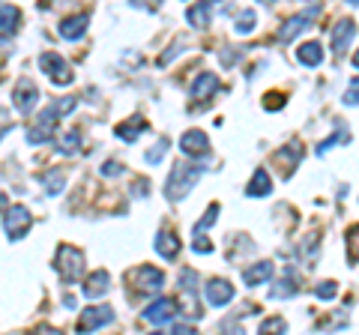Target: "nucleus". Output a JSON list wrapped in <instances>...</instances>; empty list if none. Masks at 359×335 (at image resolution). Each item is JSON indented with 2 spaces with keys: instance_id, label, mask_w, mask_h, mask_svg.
Returning <instances> with one entry per match:
<instances>
[{
  "instance_id": "nucleus-8",
  "label": "nucleus",
  "mask_w": 359,
  "mask_h": 335,
  "mask_svg": "<svg viewBox=\"0 0 359 335\" xmlns=\"http://www.w3.org/2000/svg\"><path fill=\"white\" fill-rule=\"evenodd\" d=\"M13 102H15V108L18 111H33L36 108V102H39V90H36V84L30 81V78H21V81L15 84V90H13Z\"/></svg>"
},
{
  "instance_id": "nucleus-23",
  "label": "nucleus",
  "mask_w": 359,
  "mask_h": 335,
  "mask_svg": "<svg viewBox=\"0 0 359 335\" xmlns=\"http://www.w3.org/2000/svg\"><path fill=\"white\" fill-rule=\"evenodd\" d=\"M269 189H273V180H269L266 168H257L255 177H252V183H249V189H245V192L255 195V198H264V195H269Z\"/></svg>"
},
{
  "instance_id": "nucleus-19",
  "label": "nucleus",
  "mask_w": 359,
  "mask_h": 335,
  "mask_svg": "<svg viewBox=\"0 0 359 335\" xmlns=\"http://www.w3.org/2000/svg\"><path fill=\"white\" fill-rule=\"evenodd\" d=\"M60 36L63 39H78V36H84V30H87V15H72V18H66L60 21Z\"/></svg>"
},
{
  "instance_id": "nucleus-42",
  "label": "nucleus",
  "mask_w": 359,
  "mask_h": 335,
  "mask_svg": "<svg viewBox=\"0 0 359 335\" xmlns=\"http://www.w3.org/2000/svg\"><path fill=\"white\" fill-rule=\"evenodd\" d=\"M353 4H359V0H353Z\"/></svg>"
},
{
  "instance_id": "nucleus-40",
  "label": "nucleus",
  "mask_w": 359,
  "mask_h": 335,
  "mask_svg": "<svg viewBox=\"0 0 359 335\" xmlns=\"http://www.w3.org/2000/svg\"><path fill=\"white\" fill-rule=\"evenodd\" d=\"M353 66H356V69H359V51L353 54Z\"/></svg>"
},
{
  "instance_id": "nucleus-24",
  "label": "nucleus",
  "mask_w": 359,
  "mask_h": 335,
  "mask_svg": "<svg viewBox=\"0 0 359 335\" xmlns=\"http://www.w3.org/2000/svg\"><path fill=\"white\" fill-rule=\"evenodd\" d=\"M141 132H147V123H144L141 117H135V123L129 120V123H120V126L114 129V135L117 138H123V141H135L141 135Z\"/></svg>"
},
{
  "instance_id": "nucleus-13",
  "label": "nucleus",
  "mask_w": 359,
  "mask_h": 335,
  "mask_svg": "<svg viewBox=\"0 0 359 335\" xmlns=\"http://www.w3.org/2000/svg\"><path fill=\"white\" fill-rule=\"evenodd\" d=\"M108 285H111V275H108L105 270H96V273L87 275V282L81 285V290H84L87 299H96V296L108 294Z\"/></svg>"
},
{
  "instance_id": "nucleus-15",
  "label": "nucleus",
  "mask_w": 359,
  "mask_h": 335,
  "mask_svg": "<svg viewBox=\"0 0 359 335\" xmlns=\"http://www.w3.org/2000/svg\"><path fill=\"white\" fill-rule=\"evenodd\" d=\"M273 261H257L255 266H249V270L243 273V278H245V285L249 287H257V285H264V282H269L273 278Z\"/></svg>"
},
{
  "instance_id": "nucleus-4",
  "label": "nucleus",
  "mask_w": 359,
  "mask_h": 335,
  "mask_svg": "<svg viewBox=\"0 0 359 335\" xmlns=\"http://www.w3.org/2000/svg\"><path fill=\"white\" fill-rule=\"evenodd\" d=\"M30 225H33V216L27 213L25 207H9V210H6L4 228H6V233H9V240H21V237H25V233L30 231Z\"/></svg>"
},
{
  "instance_id": "nucleus-2",
  "label": "nucleus",
  "mask_w": 359,
  "mask_h": 335,
  "mask_svg": "<svg viewBox=\"0 0 359 335\" xmlns=\"http://www.w3.org/2000/svg\"><path fill=\"white\" fill-rule=\"evenodd\" d=\"M54 270L60 273L63 282H78L84 275V252L75 249V245H60L57 249V261H54Z\"/></svg>"
},
{
  "instance_id": "nucleus-25",
  "label": "nucleus",
  "mask_w": 359,
  "mask_h": 335,
  "mask_svg": "<svg viewBox=\"0 0 359 335\" xmlns=\"http://www.w3.org/2000/svg\"><path fill=\"white\" fill-rule=\"evenodd\" d=\"M297 294V282H294V275H285L282 282H276L273 290H269V296L273 299H290Z\"/></svg>"
},
{
  "instance_id": "nucleus-32",
  "label": "nucleus",
  "mask_w": 359,
  "mask_h": 335,
  "mask_svg": "<svg viewBox=\"0 0 359 335\" xmlns=\"http://www.w3.org/2000/svg\"><path fill=\"white\" fill-rule=\"evenodd\" d=\"M269 329H278V332H285V329H287V323H285L282 317H269V320H264L261 327H257V332H269Z\"/></svg>"
},
{
  "instance_id": "nucleus-37",
  "label": "nucleus",
  "mask_w": 359,
  "mask_h": 335,
  "mask_svg": "<svg viewBox=\"0 0 359 335\" xmlns=\"http://www.w3.org/2000/svg\"><path fill=\"white\" fill-rule=\"evenodd\" d=\"M135 9H147V13H156V6H159V0H132Z\"/></svg>"
},
{
  "instance_id": "nucleus-34",
  "label": "nucleus",
  "mask_w": 359,
  "mask_h": 335,
  "mask_svg": "<svg viewBox=\"0 0 359 335\" xmlns=\"http://www.w3.org/2000/svg\"><path fill=\"white\" fill-rule=\"evenodd\" d=\"M165 153H168V141H159V144H156V147L147 153V162H162Z\"/></svg>"
},
{
  "instance_id": "nucleus-16",
  "label": "nucleus",
  "mask_w": 359,
  "mask_h": 335,
  "mask_svg": "<svg viewBox=\"0 0 359 335\" xmlns=\"http://www.w3.org/2000/svg\"><path fill=\"white\" fill-rule=\"evenodd\" d=\"M219 90V75L212 72H201L192 84V99H210L212 93Z\"/></svg>"
},
{
  "instance_id": "nucleus-6",
  "label": "nucleus",
  "mask_w": 359,
  "mask_h": 335,
  "mask_svg": "<svg viewBox=\"0 0 359 335\" xmlns=\"http://www.w3.org/2000/svg\"><path fill=\"white\" fill-rule=\"evenodd\" d=\"M177 311H180V308H177L174 299L162 296V299H156V303H150L147 308H144V320L153 323V327H162V323H168V320L177 317Z\"/></svg>"
},
{
  "instance_id": "nucleus-20",
  "label": "nucleus",
  "mask_w": 359,
  "mask_h": 335,
  "mask_svg": "<svg viewBox=\"0 0 359 335\" xmlns=\"http://www.w3.org/2000/svg\"><path fill=\"white\" fill-rule=\"evenodd\" d=\"M299 159H302V144H297V141H290L285 150H278V153H276V162H282V165H285V177L294 171V165H297Z\"/></svg>"
},
{
  "instance_id": "nucleus-14",
  "label": "nucleus",
  "mask_w": 359,
  "mask_h": 335,
  "mask_svg": "<svg viewBox=\"0 0 359 335\" xmlns=\"http://www.w3.org/2000/svg\"><path fill=\"white\" fill-rule=\"evenodd\" d=\"M156 254L165 261H174L177 254H180V237H174L171 231H162V233H156Z\"/></svg>"
},
{
  "instance_id": "nucleus-27",
  "label": "nucleus",
  "mask_w": 359,
  "mask_h": 335,
  "mask_svg": "<svg viewBox=\"0 0 359 335\" xmlns=\"http://www.w3.org/2000/svg\"><path fill=\"white\" fill-rule=\"evenodd\" d=\"M78 138H81V132H78V129H69V132H66V135L60 138V153H66V156L78 153Z\"/></svg>"
},
{
  "instance_id": "nucleus-11",
  "label": "nucleus",
  "mask_w": 359,
  "mask_h": 335,
  "mask_svg": "<svg viewBox=\"0 0 359 335\" xmlns=\"http://www.w3.org/2000/svg\"><path fill=\"white\" fill-rule=\"evenodd\" d=\"M318 15V9H309V13H302V15H294V18H287V25L278 27V42H290L297 36V33H302L309 27V21Z\"/></svg>"
},
{
  "instance_id": "nucleus-21",
  "label": "nucleus",
  "mask_w": 359,
  "mask_h": 335,
  "mask_svg": "<svg viewBox=\"0 0 359 335\" xmlns=\"http://www.w3.org/2000/svg\"><path fill=\"white\" fill-rule=\"evenodd\" d=\"M297 60L302 66H318L323 60V46L320 42H306V46L297 48Z\"/></svg>"
},
{
  "instance_id": "nucleus-41",
  "label": "nucleus",
  "mask_w": 359,
  "mask_h": 335,
  "mask_svg": "<svg viewBox=\"0 0 359 335\" xmlns=\"http://www.w3.org/2000/svg\"><path fill=\"white\" fill-rule=\"evenodd\" d=\"M261 4H273V0H261Z\"/></svg>"
},
{
  "instance_id": "nucleus-10",
  "label": "nucleus",
  "mask_w": 359,
  "mask_h": 335,
  "mask_svg": "<svg viewBox=\"0 0 359 335\" xmlns=\"http://www.w3.org/2000/svg\"><path fill=\"white\" fill-rule=\"evenodd\" d=\"M180 150H183L186 156H204L210 150V141L201 129H189L183 138H180Z\"/></svg>"
},
{
  "instance_id": "nucleus-26",
  "label": "nucleus",
  "mask_w": 359,
  "mask_h": 335,
  "mask_svg": "<svg viewBox=\"0 0 359 335\" xmlns=\"http://www.w3.org/2000/svg\"><path fill=\"white\" fill-rule=\"evenodd\" d=\"M344 141H351V132H347L344 126H339V132H335L332 138H327V141H323L320 147H318V156H327L330 147H335V144H344Z\"/></svg>"
},
{
  "instance_id": "nucleus-33",
  "label": "nucleus",
  "mask_w": 359,
  "mask_h": 335,
  "mask_svg": "<svg viewBox=\"0 0 359 335\" xmlns=\"http://www.w3.org/2000/svg\"><path fill=\"white\" fill-rule=\"evenodd\" d=\"M45 186H48V192H51V195H57L60 189H63V177H60L57 171H51L48 177H45Z\"/></svg>"
},
{
  "instance_id": "nucleus-35",
  "label": "nucleus",
  "mask_w": 359,
  "mask_h": 335,
  "mask_svg": "<svg viewBox=\"0 0 359 335\" xmlns=\"http://www.w3.org/2000/svg\"><path fill=\"white\" fill-rule=\"evenodd\" d=\"M347 249H351V258L359 261V225L351 231V240H347Z\"/></svg>"
},
{
  "instance_id": "nucleus-30",
  "label": "nucleus",
  "mask_w": 359,
  "mask_h": 335,
  "mask_svg": "<svg viewBox=\"0 0 359 335\" xmlns=\"http://www.w3.org/2000/svg\"><path fill=\"white\" fill-rule=\"evenodd\" d=\"M314 294H318V299H335V294H339V287H335V282H320L318 287H314Z\"/></svg>"
},
{
  "instance_id": "nucleus-9",
  "label": "nucleus",
  "mask_w": 359,
  "mask_h": 335,
  "mask_svg": "<svg viewBox=\"0 0 359 335\" xmlns=\"http://www.w3.org/2000/svg\"><path fill=\"white\" fill-rule=\"evenodd\" d=\"M54 126H57V111H54V108L42 111L39 123L27 132V141H30V144H45V141H48V138L54 135Z\"/></svg>"
},
{
  "instance_id": "nucleus-36",
  "label": "nucleus",
  "mask_w": 359,
  "mask_h": 335,
  "mask_svg": "<svg viewBox=\"0 0 359 335\" xmlns=\"http://www.w3.org/2000/svg\"><path fill=\"white\" fill-rule=\"evenodd\" d=\"M195 237H198V240H195V252H198V254H210V252H212V242L204 240L201 233H195Z\"/></svg>"
},
{
  "instance_id": "nucleus-38",
  "label": "nucleus",
  "mask_w": 359,
  "mask_h": 335,
  "mask_svg": "<svg viewBox=\"0 0 359 335\" xmlns=\"http://www.w3.org/2000/svg\"><path fill=\"white\" fill-rule=\"evenodd\" d=\"M285 105V96H266L264 99V108L266 111H276V108H282Z\"/></svg>"
},
{
  "instance_id": "nucleus-28",
  "label": "nucleus",
  "mask_w": 359,
  "mask_h": 335,
  "mask_svg": "<svg viewBox=\"0 0 359 335\" xmlns=\"http://www.w3.org/2000/svg\"><path fill=\"white\" fill-rule=\"evenodd\" d=\"M255 25H257V15L252 9H243L240 18H237V33H249V30H255Z\"/></svg>"
},
{
  "instance_id": "nucleus-22",
  "label": "nucleus",
  "mask_w": 359,
  "mask_h": 335,
  "mask_svg": "<svg viewBox=\"0 0 359 335\" xmlns=\"http://www.w3.org/2000/svg\"><path fill=\"white\" fill-rule=\"evenodd\" d=\"M210 0H201V4H195V6H189V13H186V21L192 27H207L210 25Z\"/></svg>"
},
{
  "instance_id": "nucleus-1",
  "label": "nucleus",
  "mask_w": 359,
  "mask_h": 335,
  "mask_svg": "<svg viewBox=\"0 0 359 335\" xmlns=\"http://www.w3.org/2000/svg\"><path fill=\"white\" fill-rule=\"evenodd\" d=\"M201 174H204V168L201 165H192V162H180L174 171H171V180H168V198L177 200V198H183L189 189H192L198 180H201Z\"/></svg>"
},
{
  "instance_id": "nucleus-18",
  "label": "nucleus",
  "mask_w": 359,
  "mask_h": 335,
  "mask_svg": "<svg viewBox=\"0 0 359 335\" xmlns=\"http://www.w3.org/2000/svg\"><path fill=\"white\" fill-rule=\"evenodd\" d=\"M18 25H21L18 6H9V4L0 6V36H13V33L18 30Z\"/></svg>"
},
{
  "instance_id": "nucleus-5",
  "label": "nucleus",
  "mask_w": 359,
  "mask_h": 335,
  "mask_svg": "<svg viewBox=\"0 0 359 335\" xmlns=\"http://www.w3.org/2000/svg\"><path fill=\"white\" fill-rule=\"evenodd\" d=\"M39 69L45 72V75H48L51 78V81L54 84H72V72H69V66H66V60L63 57H57V54H42V57H39Z\"/></svg>"
},
{
  "instance_id": "nucleus-29",
  "label": "nucleus",
  "mask_w": 359,
  "mask_h": 335,
  "mask_svg": "<svg viewBox=\"0 0 359 335\" xmlns=\"http://www.w3.org/2000/svg\"><path fill=\"white\" fill-rule=\"evenodd\" d=\"M219 219V204H210V210H207V216L204 219H201L198 221V225H195V233H204L210 225H212V221H216Z\"/></svg>"
},
{
  "instance_id": "nucleus-12",
  "label": "nucleus",
  "mask_w": 359,
  "mask_h": 335,
  "mask_svg": "<svg viewBox=\"0 0 359 335\" xmlns=\"http://www.w3.org/2000/svg\"><path fill=\"white\" fill-rule=\"evenodd\" d=\"M231 299H233V287L224 282V278H212V282L207 285V303L210 306L219 308V306H228Z\"/></svg>"
},
{
  "instance_id": "nucleus-7",
  "label": "nucleus",
  "mask_w": 359,
  "mask_h": 335,
  "mask_svg": "<svg viewBox=\"0 0 359 335\" xmlns=\"http://www.w3.org/2000/svg\"><path fill=\"white\" fill-rule=\"evenodd\" d=\"M114 320V311L108 306H93V308H84L81 320H78V329L81 332H96L99 327H105V323Z\"/></svg>"
},
{
  "instance_id": "nucleus-31",
  "label": "nucleus",
  "mask_w": 359,
  "mask_h": 335,
  "mask_svg": "<svg viewBox=\"0 0 359 335\" xmlns=\"http://www.w3.org/2000/svg\"><path fill=\"white\" fill-rule=\"evenodd\" d=\"M344 105H359V78H353L347 84V93H344Z\"/></svg>"
},
{
  "instance_id": "nucleus-17",
  "label": "nucleus",
  "mask_w": 359,
  "mask_h": 335,
  "mask_svg": "<svg viewBox=\"0 0 359 335\" xmlns=\"http://www.w3.org/2000/svg\"><path fill=\"white\" fill-rule=\"evenodd\" d=\"M353 33H356V25H353L351 18L339 21V25H335V30H332V51H335V54H341L347 42L353 39Z\"/></svg>"
},
{
  "instance_id": "nucleus-39",
  "label": "nucleus",
  "mask_w": 359,
  "mask_h": 335,
  "mask_svg": "<svg viewBox=\"0 0 359 335\" xmlns=\"http://www.w3.org/2000/svg\"><path fill=\"white\" fill-rule=\"evenodd\" d=\"M102 174H105V177H117V174H123V168H120L117 162H108V165L102 168Z\"/></svg>"
},
{
  "instance_id": "nucleus-3",
  "label": "nucleus",
  "mask_w": 359,
  "mask_h": 335,
  "mask_svg": "<svg viewBox=\"0 0 359 335\" xmlns=\"http://www.w3.org/2000/svg\"><path fill=\"white\" fill-rule=\"evenodd\" d=\"M126 278H129V287H135V294H159V290L165 287V273L156 270V266H150V264L132 270Z\"/></svg>"
}]
</instances>
